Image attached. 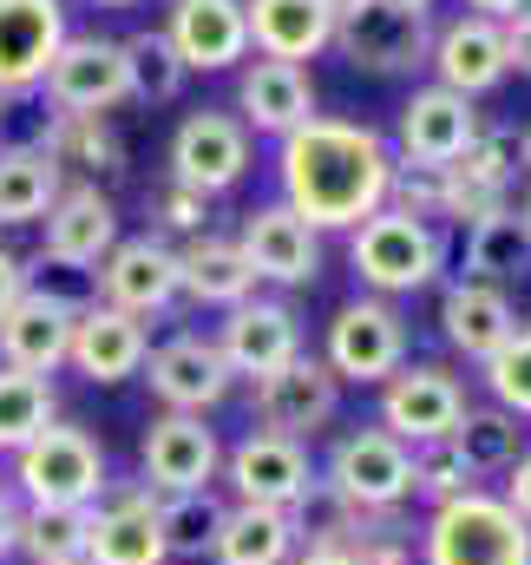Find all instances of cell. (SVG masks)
Returning a JSON list of instances; mask_svg holds the SVG:
<instances>
[{"label":"cell","mask_w":531,"mask_h":565,"mask_svg":"<svg viewBox=\"0 0 531 565\" xmlns=\"http://www.w3.org/2000/svg\"><path fill=\"white\" fill-rule=\"evenodd\" d=\"M250 171V132L237 126V113H191L171 139V178L204 191V198H224L230 184H243Z\"/></svg>","instance_id":"ffe728a7"},{"label":"cell","mask_w":531,"mask_h":565,"mask_svg":"<svg viewBox=\"0 0 531 565\" xmlns=\"http://www.w3.org/2000/svg\"><path fill=\"white\" fill-rule=\"evenodd\" d=\"M126 46V86H132V99L144 106H171L177 93H184V60H177V46L164 40V26H144L132 40H119Z\"/></svg>","instance_id":"f35d334b"},{"label":"cell","mask_w":531,"mask_h":565,"mask_svg":"<svg viewBox=\"0 0 531 565\" xmlns=\"http://www.w3.org/2000/svg\"><path fill=\"white\" fill-rule=\"evenodd\" d=\"M295 553H302V540H295V520L282 507H237V500H230L224 533L210 546L217 565H289Z\"/></svg>","instance_id":"d6a6232c"},{"label":"cell","mask_w":531,"mask_h":565,"mask_svg":"<svg viewBox=\"0 0 531 565\" xmlns=\"http://www.w3.org/2000/svg\"><path fill=\"white\" fill-rule=\"evenodd\" d=\"M177 296L204 302V309H237L257 296V270L243 264L237 237H217V231H197L177 244Z\"/></svg>","instance_id":"f546056e"},{"label":"cell","mask_w":531,"mask_h":565,"mask_svg":"<svg viewBox=\"0 0 531 565\" xmlns=\"http://www.w3.org/2000/svg\"><path fill=\"white\" fill-rule=\"evenodd\" d=\"M243 26L257 60H315L335 40V7L328 0H243Z\"/></svg>","instance_id":"83f0119b"},{"label":"cell","mask_w":531,"mask_h":565,"mask_svg":"<svg viewBox=\"0 0 531 565\" xmlns=\"http://www.w3.org/2000/svg\"><path fill=\"white\" fill-rule=\"evenodd\" d=\"M73 316L79 302L53 296L46 282H26L7 316H0V362L20 369V375H53L66 362V342H73Z\"/></svg>","instance_id":"44dd1931"},{"label":"cell","mask_w":531,"mask_h":565,"mask_svg":"<svg viewBox=\"0 0 531 565\" xmlns=\"http://www.w3.org/2000/svg\"><path fill=\"white\" fill-rule=\"evenodd\" d=\"M230 500L217 487H191V493H158V533L171 559H210L217 533H224Z\"/></svg>","instance_id":"d590c367"},{"label":"cell","mask_w":531,"mask_h":565,"mask_svg":"<svg viewBox=\"0 0 531 565\" xmlns=\"http://www.w3.org/2000/svg\"><path fill=\"white\" fill-rule=\"evenodd\" d=\"M348 553L361 565H420V526L407 520V507L361 513L355 533H348Z\"/></svg>","instance_id":"60d3db41"},{"label":"cell","mask_w":531,"mask_h":565,"mask_svg":"<svg viewBox=\"0 0 531 565\" xmlns=\"http://www.w3.org/2000/svg\"><path fill=\"white\" fill-rule=\"evenodd\" d=\"M0 119H7V113H0Z\"/></svg>","instance_id":"9f6ffc18"},{"label":"cell","mask_w":531,"mask_h":565,"mask_svg":"<svg viewBox=\"0 0 531 565\" xmlns=\"http://www.w3.org/2000/svg\"><path fill=\"white\" fill-rule=\"evenodd\" d=\"M315 473L355 513H388V507H407L413 500V447L394 440L388 427H348Z\"/></svg>","instance_id":"5b68a950"},{"label":"cell","mask_w":531,"mask_h":565,"mask_svg":"<svg viewBox=\"0 0 531 565\" xmlns=\"http://www.w3.org/2000/svg\"><path fill=\"white\" fill-rule=\"evenodd\" d=\"M59 191H66V171L40 145H7L0 151V231L40 224Z\"/></svg>","instance_id":"836d02e7"},{"label":"cell","mask_w":531,"mask_h":565,"mask_svg":"<svg viewBox=\"0 0 531 565\" xmlns=\"http://www.w3.org/2000/svg\"><path fill=\"white\" fill-rule=\"evenodd\" d=\"M93 7H138V0H93Z\"/></svg>","instance_id":"db71d44e"},{"label":"cell","mask_w":531,"mask_h":565,"mask_svg":"<svg viewBox=\"0 0 531 565\" xmlns=\"http://www.w3.org/2000/svg\"><path fill=\"white\" fill-rule=\"evenodd\" d=\"M302 119H315V79H308V66L250 60L243 79H237V126L243 132H263V139H282Z\"/></svg>","instance_id":"4316f807"},{"label":"cell","mask_w":531,"mask_h":565,"mask_svg":"<svg viewBox=\"0 0 531 565\" xmlns=\"http://www.w3.org/2000/svg\"><path fill=\"white\" fill-rule=\"evenodd\" d=\"M499 500H506V507H512V513L531 526V447L512 460V467H506V487H499Z\"/></svg>","instance_id":"f6af8a7d"},{"label":"cell","mask_w":531,"mask_h":565,"mask_svg":"<svg viewBox=\"0 0 531 565\" xmlns=\"http://www.w3.org/2000/svg\"><path fill=\"white\" fill-rule=\"evenodd\" d=\"M499 46H506V73H525L531 79V0L512 20H499Z\"/></svg>","instance_id":"ee69618b"},{"label":"cell","mask_w":531,"mask_h":565,"mask_svg":"<svg viewBox=\"0 0 531 565\" xmlns=\"http://www.w3.org/2000/svg\"><path fill=\"white\" fill-rule=\"evenodd\" d=\"M479 139V113L473 99L446 93V86H420L407 106H400V126H394V158L400 164H426V171H446L466 145Z\"/></svg>","instance_id":"7402d4cb"},{"label":"cell","mask_w":531,"mask_h":565,"mask_svg":"<svg viewBox=\"0 0 531 565\" xmlns=\"http://www.w3.org/2000/svg\"><path fill=\"white\" fill-rule=\"evenodd\" d=\"M40 231H46L40 264H59V270H73V277H93L99 257L119 244V204H112L99 184H66V191L53 198V211L40 217Z\"/></svg>","instance_id":"ac0fdd59"},{"label":"cell","mask_w":531,"mask_h":565,"mask_svg":"<svg viewBox=\"0 0 531 565\" xmlns=\"http://www.w3.org/2000/svg\"><path fill=\"white\" fill-rule=\"evenodd\" d=\"M40 151L73 171L66 184H93V178H119L126 171V145L106 119H86V113H53L46 132H40Z\"/></svg>","instance_id":"4dcf8cb0"},{"label":"cell","mask_w":531,"mask_h":565,"mask_svg":"<svg viewBox=\"0 0 531 565\" xmlns=\"http://www.w3.org/2000/svg\"><path fill=\"white\" fill-rule=\"evenodd\" d=\"M426 66H433V86H446V93H459V99L492 93V86L506 79L499 20H486V13H459V20L433 26V53H426Z\"/></svg>","instance_id":"d4e9b609"},{"label":"cell","mask_w":531,"mask_h":565,"mask_svg":"<svg viewBox=\"0 0 531 565\" xmlns=\"http://www.w3.org/2000/svg\"><path fill=\"white\" fill-rule=\"evenodd\" d=\"M151 224H158V237L164 231L171 237H197V231H210V198L191 191V184H177V178H164L151 191Z\"/></svg>","instance_id":"7bdbcfd3"},{"label":"cell","mask_w":531,"mask_h":565,"mask_svg":"<svg viewBox=\"0 0 531 565\" xmlns=\"http://www.w3.org/2000/svg\"><path fill=\"white\" fill-rule=\"evenodd\" d=\"M46 422H59V395H53V375H20L0 362V454L13 460Z\"/></svg>","instance_id":"74e56055"},{"label":"cell","mask_w":531,"mask_h":565,"mask_svg":"<svg viewBox=\"0 0 531 565\" xmlns=\"http://www.w3.org/2000/svg\"><path fill=\"white\" fill-rule=\"evenodd\" d=\"M328 7H335V13H342V7H355V0H328Z\"/></svg>","instance_id":"11a10c76"},{"label":"cell","mask_w":531,"mask_h":565,"mask_svg":"<svg viewBox=\"0 0 531 565\" xmlns=\"http://www.w3.org/2000/svg\"><path fill=\"white\" fill-rule=\"evenodd\" d=\"M512 211H519V224H525V231H531V178H525V184H519V191H512Z\"/></svg>","instance_id":"f907efd6"},{"label":"cell","mask_w":531,"mask_h":565,"mask_svg":"<svg viewBox=\"0 0 531 565\" xmlns=\"http://www.w3.org/2000/svg\"><path fill=\"white\" fill-rule=\"evenodd\" d=\"M289 565H361V559H355L348 546H302Z\"/></svg>","instance_id":"c3c4849f"},{"label":"cell","mask_w":531,"mask_h":565,"mask_svg":"<svg viewBox=\"0 0 531 565\" xmlns=\"http://www.w3.org/2000/svg\"><path fill=\"white\" fill-rule=\"evenodd\" d=\"M144 355H151V335H144L138 316L112 309V302H99V296L73 316L66 362H73L93 388H119V382H132L138 369H144Z\"/></svg>","instance_id":"603a6c76"},{"label":"cell","mask_w":531,"mask_h":565,"mask_svg":"<svg viewBox=\"0 0 531 565\" xmlns=\"http://www.w3.org/2000/svg\"><path fill=\"white\" fill-rule=\"evenodd\" d=\"M217 349H224V362H230L237 382H263V375H275L282 362L302 355V322H295L289 302H275V296H250V302L224 309V322H217Z\"/></svg>","instance_id":"d6986e66"},{"label":"cell","mask_w":531,"mask_h":565,"mask_svg":"<svg viewBox=\"0 0 531 565\" xmlns=\"http://www.w3.org/2000/svg\"><path fill=\"white\" fill-rule=\"evenodd\" d=\"M138 375L151 382V395H158L164 415H210V408L230 402V388H237V375H230L217 335H197V329H177L171 342H158Z\"/></svg>","instance_id":"9c48e42d"},{"label":"cell","mask_w":531,"mask_h":565,"mask_svg":"<svg viewBox=\"0 0 531 565\" xmlns=\"http://www.w3.org/2000/svg\"><path fill=\"white\" fill-rule=\"evenodd\" d=\"M164 40L177 46L184 73H230V66L250 60L243 0H171V13H164Z\"/></svg>","instance_id":"cb8c5ba5"},{"label":"cell","mask_w":531,"mask_h":565,"mask_svg":"<svg viewBox=\"0 0 531 565\" xmlns=\"http://www.w3.org/2000/svg\"><path fill=\"white\" fill-rule=\"evenodd\" d=\"M20 289H26V264H20V257L0 244V316H7V302H13Z\"/></svg>","instance_id":"7dc6e473"},{"label":"cell","mask_w":531,"mask_h":565,"mask_svg":"<svg viewBox=\"0 0 531 565\" xmlns=\"http://www.w3.org/2000/svg\"><path fill=\"white\" fill-rule=\"evenodd\" d=\"M355 73H375V79H407L426 66L433 53V13H400L381 0H355L335 13V40H328Z\"/></svg>","instance_id":"52a82bcc"},{"label":"cell","mask_w":531,"mask_h":565,"mask_svg":"<svg viewBox=\"0 0 531 565\" xmlns=\"http://www.w3.org/2000/svg\"><path fill=\"white\" fill-rule=\"evenodd\" d=\"M13 540H20V493H13V480L0 473V565L13 559Z\"/></svg>","instance_id":"bcb514c9"},{"label":"cell","mask_w":531,"mask_h":565,"mask_svg":"<svg viewBox=\"0 0 531 565\" xmlns=\"http://www.w3.org/2000/svg\"><path fill=\"white\" fill-rule=\"evenodd\" d=\"M93 296L112 302V309H126V316H138V322L164 316V309L177 302V244L158 237V231L119 237V244L99 257V270H93Z\"/></svg>","instance_id":"5bb4252c"},{"label":"cell","mask_w":531,"mask_h":565,"mask_svg":"<svg viewBox=\"0 0 531 565\" xmlns=\"http://www.w3.org/2000/svg\"><path fill=\"white\" fill-rule=\"evenodd\" d=\"M525 184V164H519V132L512 126H479V139L466 145L453 164H446V217L459 231H473L479 217H499L512 211V191Z\"/></svg>","instance_id":"30bf717a"},{"label":"cell","mask_w":531,"mask_h":565,"mask_svg":"<svg viewBox=\"0 0 531 565\" xmlns=\"http://www.w3.org/2000/svg\"><path fill=\"white\" fill-rule=\"evenodd\" d=\"M40 86H46L53 113L106 119L112 106H126V99H132V86H126V46H119V40H106V33H66Z\"/></svg>","instance_id":"8fae6325"},{"label":"cell","mask_w":531,"mask_h":565,"mask_svg":"<svg viewBox=\"0 0 531 565\" xmlns=\"http://www.w3.org/2000/svg\"><path fill=\"white\" fill-rule=\"evenodd\" d=\"M86 533H93V507H20V565H86Z\"/></svg>","instance_id":"e575fe53"},{"label":"cell","mask_w":531,"mask_h":565,"mask_svg":"<svg viewBox=\"0 0 531 565\" xmlns=\"http://www.w3.org/2000/svg\"><path fill=\"white\" fill-rule=\"evenodd\" d=\"M237 250L257 270V282H275V289H308V282L322 277V231H308L282 198L275 204H257L243 217Z\"/></svg>","instance_id":"e0dca14e"},{"label":"cell","mask_w":531,"mask_h":565,"mask_svg":"<svg viewBox=\"0 0 531 565\" xmlns=\"http://www.w3.org/2000/svg\"><path fill=\"white\" fill-rule=\"evenodd\" d=\"M348 264H355V282L368 296L394 302V296H413V289L440 282V270H446V237H440V224L381 204L375 217H361L348 231Z\"/></svg>","instance_id":"7a4b0ae2"},{"label":"cell","mask_w":531,"mask_h":565,"mask_svg":"<svg viewBox=\"0 0 531 565\" xmlns=\"http://www.w3.org/2000/svg\"><path fill=\"white\" fill-rule=\"evenodd\" d=\"M224 480L237 493V507H282L295 513L308 493H315V454L308 440H289V434H269V427H250L237 447H224Z\"/></svg>","instance_id":"ba28073f"},{"label":"cell","mask_w":531,"mask_h":565,"mask_svg":"<svg viewBox=\"0 0 531 565\" xmlns=\"http://www.w3.org/2000/svg\"><path fill=\"white\" fill-rule=\"evenodd\" d=\"M446 447H453V454L466 460V473L486 487V480H499V473L525 454L531 440H525V422H519V415H506L499 402H486V408H473V402H466V415L453 422Z\"/></svg>","instance_id":"1f68e13d"},{"label":"cell","mask_w":531,"mask_h":565,"mask_svg":"<svg viewBox=\"0 0 531 565\" xmlns=\"http://www.w3.org/2000/svg\"><path fill=\"white\" fill-rule=\"evenodd\" d=\"M479 382H486V395H492L506 415L531 422V316L512 322V335L479 362Z\"/></svg>","instance_id":"ab89813d"},{"label":"cell","mask_w":531,"mask_h":565,"mask_svg":"<svg viewBox=\"0 0 531 565\" xmlns=\"http://www.w3.org/2000/svg\"><path fill=\"white\" fill-rule=\"evenodd\" d=\"M512 296L499 289V282H446V296H440V335H446V349L453 355H466V362H486L506 335H512Z\"/></svg>","instance_id":"f1b7e54d"},{"label":"cell","mask_w":531,"mask_h":565,"mask_svg":"<svg viewBox=\"0 0 531 565\" xmlns=\"http://www.w3.org/2000/svg\"><path fill=\"white\" fill-rule=\"evenodd\" d=\"M466 415V382L440 362H400L394 375L381 382V422L394 440L407 447H426V440H446L453 422Z\"/></svg>","instance_id":"7c38bea8"},{"label":"cell","mask_w":531,"mask_h":565,"mask_svg":"<svg viewBox=\"0 0 531 565\" xmlns=\"http://www.w3.org/2000/svg\"><path fill=\"white\" fill-rule=\"evenodd\" d=\"M479 480L466 473V460L446 447V440H426V447H413V507H446V500H459V493H473Z\"/></svg>","instance_id":"b9f144b4"},{"label":"cell","mask_w":531,"mask_h":565,"mask_svg":"<svg viewBox=\"0 0 531 565\" xmlns=\"http://www.w3.org/2000/svg\"><path fill=\"white\" fill-rule=\"evenodd\" d=\"M7 480L20 507H99V493L112 487V467H106V447L79 422H46L13 454Z\"/></svg>","instance_id":"277c9868"},{"label":"cell","mask_w":531,"mask_h":565,"mask_svg":"<svg viewBox=\"0 0 531 565\" xmlns=\"http://www.w3.org/2000/svg\"><path fill=\"white\" fill-rule=\"evenodd\" d=\"M322 362L342 388H381L407 362V316L381 296H355L328 316V342Z\"/></svg>","instance_id":"8992f818"},{"label":"cell","mask_w":531,"mask_h":565,"mask_svg":"<svg viewBox=\"0 0 531 565\" xmlns=\"http://www.w3.org/2000/svg\"><path fill=\"white\" fill-rule=\"evenodd\" d=\"M86 565H171L158 533V493L144 480H112L93 507Z\"/></svg>","instance_id":"2e32d148"},{"label":"cell","mask_w":531,"mask_h":565,"mask_svg":"<svg viewBox=\"0 0 531 565\" xmlns=\"http://www.w3.org/2000/svg\"><path fill=\"white\" fill-rule=\"evenodd\" d=\"M257 395H250V415H257V427H269V434H289V440H315L322 427L342 415V382L328 375V362L322 355H295V362H282L275 375H263V382H250Z\"/></svg>","instance_id":"4fadbf2b"},{"label":"cell","mask_w":531,"mask_h":565,"mask_svg":"<svg viewBox=\"0 0 531 565\" xmlns=\"http://www.w3.org/2000/svg\"><path fill=\"white\" fill-rule=\"evenodd\" d=\"M275 184L282 204L308 231H355L388 204L394 184V145L361 119H302L275 139Z\"/></svg>","instance_id":"6da1fadb"},{"label":"cell","mask_w":531,"mask_h":565,"mask_svg":"<svg viewBox=\"0 0 531 565\" xmlns=\"http://www.w3.org/2000/svg\"><path fill=\"white\" fill-rule=\"evenodd\" d=\"M66 40V7L59 0H0V99L33 93Z\"/></svg>","instance_id":"484cf974"},{"label":"cell","mask_w":531,"mask_h":565,"mask_svg":"<svg viewBox=\"0 0 531 565\" xmlns=\"http://www.w3.org/2000/svg\"><path fill=\"white\" fill-rule=\"evenodd\" d=\"M519 164H525V178H531V126L519 132Z\"/></svg>","instance_id":"f5cc1de1"},{"label":"cell","mask_w":531,"mask_h":565,"mask_svg":"<svg viewBox=\"0 0 531 565\" xmlns=\"http://www.w3.org/2000/svg\"><path fill=\"white\" fill-rule=\"evenodd\" d=\"M531 270V231L519 224V211H499V217H479L466 231V277L473 282H506Z\"/></svg>","instance_id":"8d00e7d4"},{"label":"cell","mask_w":531,"mask_h":565,"mask_svg":"<svg viewBox=\"0 0 531 565\" xmlns=\"http://www.w3.org/2000/svg\"><path fill=\"white\" fill-rule=\"evenodd\" d=\"M224 473V440L204 415H158L138 440V480L151 493H191V487H217Z\"/></svg>","instance_id":"9a60e30c"},{"label":"cell","mask_w":531,"mask_h":565,"mask_svg":"<svg viewBox=\"0 0 531 565\" xmlns=\"http://www.w3.org/2000/svg\"><path fill=\"white\" fill-rule=\"evenodd\" d=\"M525 0H466V13H486V20H512Z\"/></svg>","instance_id":"681fc988"},{"label":"cell","mask_w":531,"mask_h":565,"mask_svg":"<svg viewBox=\"0 0 531 565\" xmlns=\"http://www.w3.org/2000/svg\"><path fill=\"white\" fill-rule=\"evenodd\" d=\"M381 7H400V13H433V0H381Z\"/></svg>","instance_id":"816d5d0a"},{"label":"cell","mask_w":531,"mask_h":565,"mask_svg":"<svg viewBox=\"0 0 531 565\" xmlns=\"http://www.w3.org/2000/svg\"><path fill=\"white\" fill-rule=\"evenodd\" d=\"M420 565H531V526L492 487H473L420 520Z\"/></svg>","instance_id":"3957f363"}]
</instances>
